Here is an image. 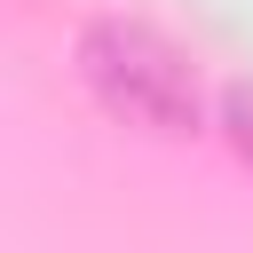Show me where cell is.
<instances>
[{
    "mask_svg": "<svg viewBox=\"0 0 253 253\" xmlns=\"http://www.w3.org/2000/svg\"><path fill=\"white\" fill-rule=\"evenodd\" d=\"M79 71H87V87H95L119 119H134V126H158V134H190V126H198V79H190V63H182L158 32H142V24H119V16L87 24Z\"/></svg>",
    "mask_w": 253,
    "mask_h": 253,
    "instance_id": "1",
    "label": "cell"
},
{
    "mask_svg": "<svg viewBox=\"0 0 253 253\" xmlns=\"http://www.w3.org/2000/svg\"><path fill=\"white\" fill-rule=\"evenodd\" d=\"M221 119H229V142L253 158V87H229V103H221Z\"/></svg>",
    "mask_w": 253,
    "mask_h": 253,
    "instance_id": "2",
    "label": "cell"
}]
</instances>
